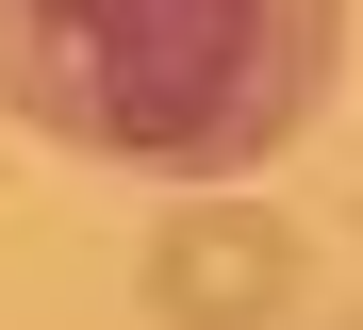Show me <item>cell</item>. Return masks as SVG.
<instances>
[{
  "label": "cell",
  "mask_w": 363,
  "mask_h": 330,
  "mask_svg": "<svg viewBox=\"0 0 363 330\" xmlns=\"http://www.w3.org/2000/svg\"><path fill=\"white\" fill-rule=\"evenodd\" d=\"M347 0H0V116L231 198L330 116Z\"/></svg>",
  "instance_id": "6da1fadb"
},
{
  "label": "cell",
  "mask_w": 363,
  "mask_h": 330,
  "mask_svg": "<svg viewBox=\"0 0 363 330\" xmlns=\"http://www.w3.org/2000/svg\"><path fill=\"white\" fill-rule=\"evenodd\" d=\"M133 264H149V330H297V281H314L297 215L264 198H182Z\"/></svg>",
  "instance_id": "7a4b0ae2"
}]
</instances>
